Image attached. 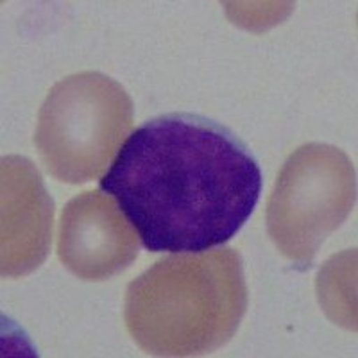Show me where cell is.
Wrapping results in <instances>:
<instances>
[{"label": "cell", "mask_w": 358, "mask_h": 358, "mask_svg": "<svg viewBox=\"0 0 358 358\" xmlns=\"http://www.w3.org/2000/svg\"><path fill=\"white\" fill-rule=\"evenodd\" d=\"M262 183L258 159L235 133L190 113L136 127L99 179L152 252H203L231 241Z\"/></svg>", "instance_id": "obj_1"}, {"label": "cell", "mask_w": 358, "mask_h": 358, "mask_svg": "<svg viewBox=\"0 0 358 358\" xmlns=\"http://www.w3.org/2000/svg\"><path fill=\"white\" fill-rule=\"evenodd\" d=\"M248 310L241 255L231 248L172 252L127 285L124 321L156 357H197L231 341Z\"/></svg>", "instance_id": "obj_2"}, {"label": "cell", "mask_w": 358, "mask_h": 358, "mask_svg": "<svg viewBox=\"0 0 358 358\" xmlns=\"http://www.w3.org/2000/svg\"><path fill=\"white\" fill-rule=\"evenodd\" d=\"M133 127V101L101 72L57 81L38 113L34 143L45 169L63 183L102 178Z\"/></svg>", "instance_id": "obj_3"}, {"label": "cell", "mask_w": 358, "mask_h": 358, "mask_svg": "<svg viewBox=\"0 0 358 358\" xmlns=\"http://www.w3.org/2000/svg\"><path fill=\"white\" fill-rule=\"evenodd\" d=\"M355 201L357 172L350 156L328 143H305L278 174L267 204V233L281 255L310 267Z\"/></svg>", "instance_id": "obj_4"}, {"label": "cell", "mask_w": 358, "mask_h": 358, "mask_svg": "<svg viewBox=\"0 0 358 358\" xmlns=\"http://www.w3.org/2000/svg\"><path fill=\"white\" fill-rule=\"evenodd\" d=\"M57 257L79 280L104 281L136 260L138 236L113 197L83 192L63 208Z\"/></svg>", "instance_id": "obj_5"}, {"label": "cell", "mask_w": 358, "mask_h": 358, "mask_svg": "<svg viewBox=\"0 0 358 358\" xmlns=\"http://www.w3.org/2000/svg\"><path fill=\"white\" fill-rule=\"evenodd\" d=\"M54 203L29 159H2V274L24 276L49 252Z\"/></svg>", "instance_id": "obj_6"}]
</instances>
